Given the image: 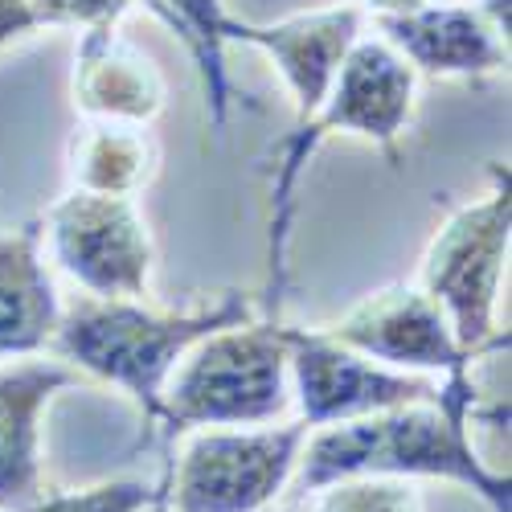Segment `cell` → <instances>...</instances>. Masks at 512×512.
Wrapping results in <instances>:
<instances>
[{"label":"cell","instance_id":"6da1fadb","mask_svg":"<svg viewBox=\"0 0 512 512\" xmlns=\"http://www.w3.org/2000/svg\"><path fill=\"white\" fill-rule=\"evenodd\" d=\"M472 418H508V406L484 410L472 386V369L447 373L435 402H410L377 410L365 418L316 426L304 439L300 467L287 484V496L304 500L316 488L353 476H394V480H455L488 500L492 512H508V476H496L480 463L467 426Z\"/></svg>","mask_w":512,"mask_h":512},{"label":"cell","instance_id":"7a4b0ae2","mask_svg":"<svg viewBox=\"0 0 512 512\" xmlns=\"http://www.w3.org/2000/svg\"><path fill=\"white\" fill-rule=\"evenodd\" d=\"M254 316V304L238 291L218 295L213 304L189 312H156L144 300H95L82 295L62 308L50 353L91 373L107 386L132 394L148 418V426L164 422V386L177 361L201 336L242 324Z\"/></svg>","mask_w":512,"mask_h":512},{"label":"cell","instance_id":"3957f363","mask_svg":"<svg viewBox=\"0 0 512 512\" xmlns=\"http://www.w3.org/2000/svg\"><path fill=\"white\" fill-rule=\"evenodd\" d=\"M418 74L414 66L381 37H357L349 54L340 58L332 91L324 95L320 111L304 123H295L287 136L275 185H271V283H267V316L279 320V300L287 283V238H291V209H295V181H300L308 156L336 132L373 140L394 156V140L414 119Z\"/></svg>","mask_w":512,"mask_h":512},{"label":"cell","instance_id":"277c9868","mask_svg":"<svg viewBox=\"0 0 512 512\" xmlns=\"http://www.w3.org/2000/svg\"><path fill=\"white\" fill-rule=\"evenodd\" d=\"M291 328L279 320H242L201 336L164 386L160 431L197 426H271L291 410Z\"/></svg>","mask_w":512,"mask_h":512},{"label":"cell","instance_id":"5b68a950","mask_svg":"<svg viewBox=\"0 0 512 512\" xmlns=\"http://www.w3.org/2000/svg\"><path fill=\"white\" fill-rule=\"evenodd\" d=\"M508 222V173L492 168V193L455 205L422 254L418 287L443 308L459 349L472 357L508 349V332L496 328V300L508 263Z\"/></svg>","mask_w":512,"mask_h":512},{"label":"cell","instance_id":"8992f818","mask_svg":"<svg viewBox=\"0 0 512 512\" xmlns=\"http://www.w3.org/2000/svg\"><path fill=\"white\" fill-rule=\"evenodd\" d=\"M312 426H201L160 476L164 512H267L291 484Z\"/></svg>","mask_w":512,"mask_h":512},{"label":"cell","instance_id":"52a82bcc","mask_svg":"<svg viewBox=\"0 0 512 512\" xmlns=\"http://www.w3.org/2000/svg\"><path fill=\"white\" fill-rule=\"evenodd\" d=\"M54 263L95 300H144L152 275V234L136 197L70 189L46 218Z\"/></svg>","mask_w":512,"mask_h":512},{"label":"cell","instance_id":"ba28073f","mask_svg":"<svg viewBox=\"0 0 512 512\" xmlns=\"http://www.w3.org/2000/svg\"><path fill=\"white\" fill-rule=\"evenodd\" d=\"M291 402L300 406V418L312 426H332L365 418L377 410H394L410 402H435L443 381L426 373H406L377 365L345 345L328 340L320 328H291Z\"/></svg>","mask_w":512,"mask_h":512},{"label":"cell","instance_id":"9c48e42d","mask_svg":"<svg viewBox=\"0 0 512 512\" xmlns=\"http://www.w3.org/2000/svg\"><path fill=\"white\" fill-rule=\"evenodd\" d=\"M328 340L345 345L377 365L410 369V373H463L472 369V353L459 349L451 320L418 283H390L340 320L320 328Z\"/></svg>","mask_w":512,"mask_h":512},{"label":"cell","instance_id":"30bf717a","mask_svg":"<svg viewBox=\"0 0 512 512\" xmlns=\"http://www.w3.org/2000/svg\"><path fill=\"white\" fill-rule=\"evenodd\" d=\"M365 21L369 13L353 5V0L349 5H328V9L283 17V21H267V25L230 17L226 41H250V46H259L279 66L287 91L295 99V123H304L320 111L324 95L332 91L340 58L361 37Z\"/></svg>","mask_w":512,"mask_h":512},{"label":"cell","instance_id":"8fae6325","mask_svg":"<svg viewBox=\"0 0 512 512\" xmlns=\"http://www.w3.org/2000/svg\"><path fill=\"white\" fill-rule=\"evenodd\" d=\"M381 41L431 78H480L508 70V33L472 0H443L406 13H369Z\"/></svg>","mask_w":512,"mask_h":512},{"label":"cell","instance_id":"7c38bea8","mask_svg":"<svg viewBox=\"0 0 512 512\" xmlns=\"http://www.w3.org/2000/svg\"><path fill=\"white\" fill-rule=\"evenodd\" d=\"M82 373L66 361H21L0 369V512H25L50 492L41 467V410Z\"/></svg>","mask_w":512,"mask_h":512},{"label":"cell","instance_id":"4fadbf2b","mask_svg":"<svg viewBox=\"0 0 512 512\" xmlns=\"http://www.w3.org/2000/svg\"><path fill=\"white\" fill-rule=\"evenodd\" d=\"M74 54V107L87 119L152 123L168 103V82L156 62L136 50L115 25L78 29Z\"/></svg>","mask_w":512,"mask_h":512},{"label":"cell","instance_id":"5bb4252c","mask_svg":"<svg viewBox=\"0 0 512 512\" xmlns=\"http://www.w3.org/2000/svg\"><path fill=\"white\" fill-rule=\"evenodd\" d=\"M41 238V218L0 234V361L46 353L58 332L62 300L41 263Z\"/></svg>","mask_w":512,"mask_h":512},{"label":"cell","instance_id":"9a60e30c","mask_svg":"<svg viewBox=\"0 0 512 512\" xmlns=\"http://www.w3.org/2000/svg\"><path fill=\"white\" fill-rule=\"evenodd\" d=\"M160 168V148L144 123L87 119L70 140V185L87 193L136 197Z\"/></svg>","mask_w":512,"mask_h":512},{"label":"cell","instance_id":"2e32d148","mask_svg":"<svg viewBox=\"0 0 512 512\" xmlns=\"http://www.w3.org/2000/svg\"><path fill=\"white\" fill-rule=\"evenodd\" d=\"M308 512H422V500L410 480L353 476V480H336L328 488H316Z\"/></svg>","mask_w":512,"mask_h":512},{"label":"cell","instance_id":"e0dca14e","mask_svg":"<svg viewBox=\"0 0 512 512\" xmlns=\"http://www.w3.org/2000/svg\"><path fill=\"white\" fill-rule=\"evenodd\" d=\"M160 500V484L144 480H103L78 492H58L50 488L33 508L25 512H152Z\"/></svg>","mask_w":512,"mask_h":512},{"label":"cell","instance_id":"ac0fdd59","mask_svg":"<svg viewBox=\"0 0 512 512\" xmlns=\"http://www.w3.org/2000/svg\"><path fill=\"white\" fill-rule=\"evenodd\" d=\"M46 29H95L115 25L136 0H29Z\"/></svg>","mask_w":512,"mask_h":512},{"label":"cell","instance_id":"d6986e66","mask_svg":"<svg viewBox=\"0 0 512 512\" xmlns=\"http://www.w3.org/2000/svg\"><path fill=\"white\" fill-rule=\"evenodd\" d=\"M365 13H406V9H422V5H443V0H353Z\"/></svg>","mask_w":512,"mask_h":512},{"label":"cell","instance_id":"ffe728a7","mask_svg":"<svg viewBox=\"0 0 512 512\" xmlns=\"http://www.w3.org/2000/svg\"><path fill=\"white\" fill-rule=\"evenodd\" d=\"M275 512H300V500H295V496H287V504H279Z\"/></svg>","mask_w":512,"mask_h":512},{"label":"cell","instance_id":"44dd1931","mask_svg":"<svg viewBox=\"0 0 512 512\" xmlns=\"http://www.w3.org/2000/svg\"><path fill=\"white\" fill-rule=\"evenodd\" d=\"M152 512H164V504H160V500H156V504H152Z\"/></svg>","mask_w":512,"mask_h":512}]
</instances>
